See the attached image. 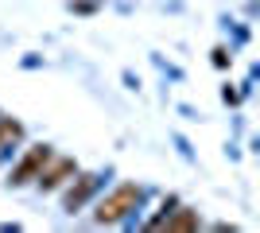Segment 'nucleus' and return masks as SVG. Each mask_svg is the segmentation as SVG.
<instances>
[{
    "mask_svg": "<svg viewBox=\"0 0 260 233\" xmlns=\"http://www.w3.org/2000/svg\"><path fill=\"white\" fill-rule=\"evenodd\" d=\"M66 175H74V159H54L51 171H39V183L43 187H58Z\"/></svg>",
    "mask_w": 260,
    "mask_h": 233,
    "instance_id": "3",
    "label": "nucleus"
},
{
    "mask_svg": "<svg viewBox=\"0 0 260 233\" xmlns=\"http://www.w3.org/2000/svg\"><path fill=\"white\" fill-rule=\"evenodd\" d=\"M20 132H23V128L16 121H0V144H4V140H16Z\"/></svg>",
    "mask_w": 260,
    "mask_h": 233,
    "instance_id": "5",
    "label": "nucleus"
},
{
    "mask_svg": "<svg viewBox=\"0 0 260 233\" xmlns=\"http://www.w3.org/2000/svg\"><path fill=\"white\" fill-rule=\"evenodd\" d=\"M136 202H140V187L124 183V187H117V190H113V194L98 206V222H120L128 210H136Z\"/></svg>",
    "mask_w": 260,
    "mask_h": 233,
    "instance_id": "1",
    "label": "nucleus"
},
{
    "mask_svg": "<svg viewBox=\"0 0 260 233\" xmlns=\"http://www.w3.org/2000/svg\"><path fill=\"white\" fill-rule=\"evenodd\" d=\"M167 225H171V229H190V225H194V214H190V210H183L179 218H175V222H167Z\"/></svg>",
    "mask_w": 260,
    "mask_h": 233,
    "instance_id": "6",
    "label": "nucleus"
},
{
    "mask_svg": "<svg viewBox=\"0 0 260 233\" xmlns=\"http://www.w3.org/2000/svg\"><path fill=\"white\" fill-rule=\"evenodd\" d=\"M89 190H93V175H86V179H82V183H78L74 190H70V194H66V206L74 210V206H78V202H82V198H86Z\"/></svg>",
    "mask_w": 260,
    "mask_h": 233,
    "instance_id": "4",
    "label": "nucleus"
},
{
    "mask_svg": "<svg viewBox=\"0 0 260 233\" xmlns=\"http://www.w3.org/2000/svg\"><path fill=\"white\" fill-rule=\"evenodd\" d=\"M47 163H51V152H47V148H31V152L23 155V163L16 167V171H12V183L20 187V183H27V179H35V175H39V171H43Z\"/></svg>",
    "mask_w": 260,
    "mask_h": 233,
    "instance_id": "2",
    "label": "nucleus"
}]
</instances>
